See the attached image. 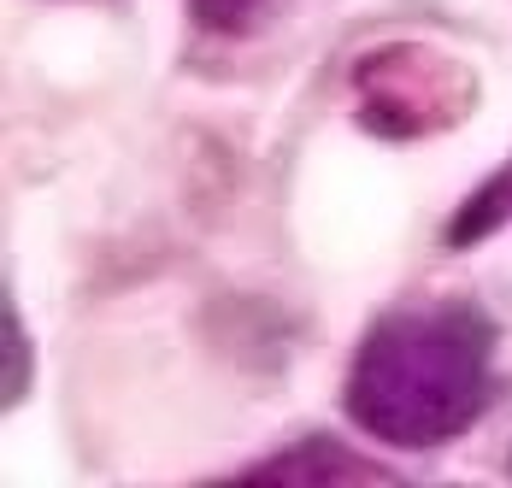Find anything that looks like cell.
<instances>
[{
    "label": "cell",
    "instance_id": "7a4b0ae2",
    "mask_svg": "<svg viewBox=\"0 0 512 488\" xmlns=\"http://www.w3.org/2000/svg\"><path fill=\"white\" fill-rule=\"evenodd\" d=\"M354 95H359V124L371 136L412 142V136H430V130L465 118L471 71L460 59L395 42V48H377L354 65Z\"/></svg>",
    "mask_w": 512,
    "mask_h": 488
},
{
    "label": "cell",
    "instance_id": "6da1fadb",
    "mask_svg": "<svg viewBox=\"0 0 512 488\" xmlns=\"http://www.w3.org/2000/svg\"><path fill=\"white\" fill-rule=\"evenodd\" d=\"M495 324L465 300H424L383 312L359 342L342 406L383 447H442L489 406Z\"/></svg>",
    "mask_w": 512,
    "mask_h": 488
},
{
    "label": "cell",
    "instance_id": "3957f363",
    "mask_svg": "<svg viewBox=\"0 0 512 488\" xmlns=\"http://www.w3.org/2000/svg\"><path fill=\"white\" fill-rule=\"evenodd\" d=\"M248 477L254 483H383L389 465L359 459V453H348L342 441H330V436H307V441H295L289 453H271V459L248 465Z\"/></svg>",
    "mask_w": 512,
    "mask_h": 488
},
{
    "label": "cell",
    "instance_id": "277c9868",
    "mask_svg": "<svg viewBox=\"0 0 512 488\" xmlns=\"http://www.w3.org/2000/svg\"><path fill=\"white\" fill-rule=\"evenodd\" d=\"M507 218H512V159L489 177V183H477V189L460 200V212L448 218V236H442V242L448 247H477L483 236H495Z\"/></svg>",
    "mask_w": 512,
    "mask_h": 488
},
{
    "label": "cell",
    "instance_id": "5b68a950",
    "mask_svg": "<svg viewBox=\"0 0 512 488\" xmlns=\"http://www.w3.org/2000/svg\"><path fill=\"white\" fill-rule=\"evenodd\" d=\"M277 12V0H189V18L212 36H248Z\"/></svg>",
    "mask_w": 512,
    "mask_h": 488
},
{
    "label": "cell",
    "instance_id": "8992f818",
    "mask_svg": "<svg viewBox=\"0 0 512 488\" xmlns=\"http://www.w3.org/2000/svg\"><path fill=\"white\" fill-rule=\"evenodd\" d=\"M6 377H0V394H6V406H18L24 394H30V342H24V324H18V312H12V300H6Z\"/></svg>",
    "mask_w": 512,
    "mask_h": 488
}]
</instances>
